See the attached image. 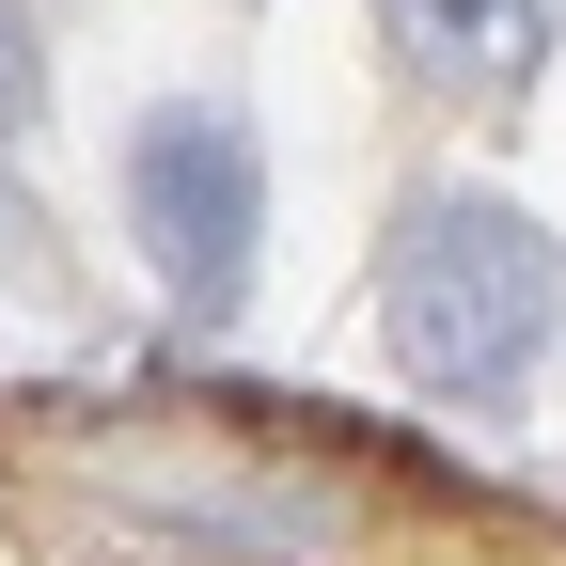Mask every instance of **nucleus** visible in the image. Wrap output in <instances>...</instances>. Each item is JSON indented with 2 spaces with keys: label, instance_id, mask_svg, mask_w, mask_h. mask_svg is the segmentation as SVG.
<instances>
[{
  "label": "nucleus",
  "instance_id": "nucleus-1",
  "mask_svg": "<svg viewBox=\"0 0 566 566\" xmlns=\"http://www.w3.org/2000/svg\"><path fill=\"white\" fill-rule=\"evenodd\" d=\"M566 331V237L504 189H424L378 237V346L441 409H504Z\"/></svg>",
  "mask_w": 566,
  "mask_h": 566
},
{
  "label": "nucleus",
  "instance_id": "nucleus-4",
  "mask_svg": "<svg viewBox=\"0 0 566 566\" xmlns=\"http://www.w3.org/2000/svg\"><path fill=\"white\" fill-rule=\"evenodd\" d=\"M32 111H48V32H32V0H0V142Z\"/></svg>",
  "mask_w": 566,
  "mask_h": 566
},
{
  "label": "nucleus",
  "instance_id": "nucleus-5",
  "mask_svg": "<svg viewBox=\"0 0 566 566\" xmlns=\"http://www.w3.org/2000/svg\"><path fill=\"white\" fill-rule=\"evenodd\" d=\"M0 252H17V174H0Z\"/></svg>",
  "mask_w": 566,
  "mask_h": 566
},
{
  "label": "nucleus",
  "instance_id": "nucleus-3",
  "mask_svg": "<svg viewBox=\"0 0 566 566\" xmlns=\"http://www.w3.org/2000/svg\"><path fill=\"white\" fill-rule=\"evenodd\" d=\"M378 48L409 63L424 95H520L535 63L566 48V0H378Z\"/></svg>",
  "mask_w": 566,
  "mask_h": 566
},
{
  "label": "nucleus",
  "instance_id": "nucleus-2",
  "mask_svg": "<svg viewBox=\"0 0 566 566\" xmlns=\"http://www.w3.org/2000/svg\"><path fill=\"white\" fill-rule=\"evenodd\" d=\"M126 237L174 283V315H237L268 252V142L221 95H158L126 126Z\"/></svg>",
  "mask_w": 566,
  "mask_h": 566
}]
</instances>
